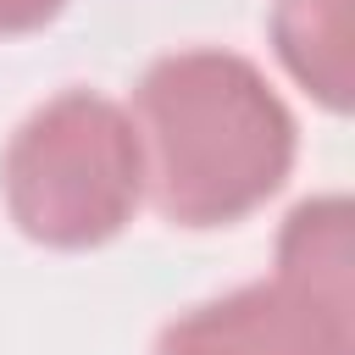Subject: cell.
Instances as JSON below:
<instances>
[{
    "label": "cell",
    "mask_w": 355,
    "mask_h": 355,
    "mask_svg": "<svg viewBox=\"0 0 355 355\" xmlns=\"http://www.w3.org/2000/svg\"><path fill=\"white\" fill-rule=\"evenodd\" d=\"M144 189L178 227H227L266 205L300 150L294 111L250 55L172 50L139 78Z\"/></svg>",
    "instance_id": "cell-1"
},
{
    "label": "cell",
    "mask_w": 355,
    "mask_h": 355,
    "mask_svg": "<svg viewBox=\"0 0 355 355\" xmlns=\"http://www.w3.org/2000/svg\"><path fill=\"white\" fill-rule=\"evenodd\" d=\"M155 355H355L349 200L316 194L294 205L272 277L172 316Z\"/></svg>",
    "instance_id": "cell-2"
},
{
    "label": "cell",
    "mask_w": 355,
    "mask_h": 355,
    "mask_svg": "<svg viewBox=\"0 0 355 355\" xmlns=\"http://www.w3.org/2000/svg\"><path fill=\"white\" fill-rule=\"evenodd\" d=\"M0 194L17 233L44 250H94L116 239L144 200L133 116L94 89H61L11 133Z\"/></svg>",
    "instance_id": "cell-3"
},
{
    "label": "cell",
    "mask_w": 355,
    "mask_h": 355,
    "mask_svg": "<svg viewBox=\"0 0 355 355\" xmlns=\"http://www.w3.org/2000/svg\"><path fill=\"white\" fill-rule=\"evenodd\" d=\"M272 50L316 105H327L338 116L349 111V100H355V0H277Z\"/></svg>",
    "instance_id": "cell-4"
},
{
    "label": "cell",
    "mask_w": 355,
    "mask_h": 355,
    "mask_svg": "<svg viewBox=\"0 0 355 355\" xmlns=\"http://www.w3.org/2000/svg\"><path fill=\"white\" fill-rule=\"evenodd\" d=\"M67 0H0V39H17V33H33L44 22L61 17Z\"/></svg>",
    "instance_id": "cell-5"
}]
</instances>
